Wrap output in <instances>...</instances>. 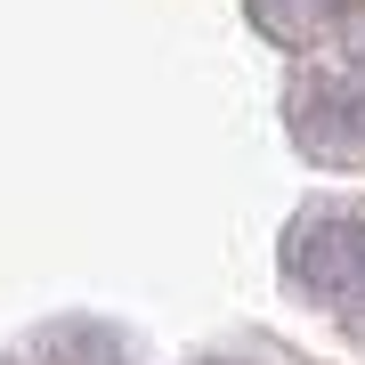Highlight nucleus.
Masks as SVG:
<instances>
[{
    "label": "nucleus",
    "mask_w": 365,
    "mask_h": 365,
    "mask_svg": "<svg viewBox=\"0 0 365 365\" xmlns=\"http://www.w3.org/2000/svg\"><path fill=\"white\" fill-rule=\"evenodd\" d=\"M284 260H292V276L325 300V309H341V317L365 325V220L325 211V220H309V227L284 244Z\"/></svg>",
    "instance_id": "f257e3e1"
}]
</instances>
